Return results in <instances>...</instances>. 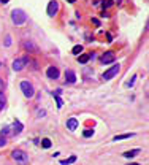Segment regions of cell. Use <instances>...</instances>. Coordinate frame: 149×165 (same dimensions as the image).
I'll return each mask as SVG.
<instances>
[{"label": "cell", "instance_id": "cell-1", "mask_svg": "<svg viewBox=\"0 0 149 165\" xmlns=\"http://www.w3.org/2000/svg\"><path fill=\"white\" fill-rule=\"evenodd\" d=\"M11 21H13L16 25H22L24 22L27 21V14H26V11H24V10L16 8V10L11 11Z\"/></svg>", "mask_w": 149, "mask_h": 165}, {"label": "cell", "instance_id": "cell-2", "mask_svg": "<svg viewBox=\"0 0 149 165\" xmlns=\"http://www.w3.org/2000/svg\"><path fill=\"white\" fill-rule=\"evenodd\" d=\"M11 157H13V160L19 165H27L29 164V156L24 151H21V149H14V151L11 152Z\"/></svg>", "mask_w": 149, "mask_h": 165}, {"label": "cell", "instance_id": "cell-3", "mask_svg": "<svg viewBox=\"0 0 149 165\" xmlns=\"http://www.w3.org/2000/svg\"><path fill=\"white\" fill-rule=\"evenodd\" d=\"M21 91H22V94L27 99H32L35 95V89L32 86V82H29V81H21Z\"/></svg>", "mask_w": 149, "mask_h": 165}, {"label": "cell", "instance_id": "cell-4", "mask_svg": "<svg viewBox=\"0 0 149 165\" xmlns=\"http://www.w3.org/2000/svg\"><path fill=\"white\" fill-rule=\"evenodd\" d=\"M119 70H121V65H119V64H117V65H113L109 70H106V72L103 73V76H102V78L105 79V81H108V79L114 78V76L117 75V73H119Z\"/></svg>", "mask_w": 149, "mask_h": 165}, {"label": "cell", "instance_id": "cell-5", "mask_svg": "<svg viewBox=\"0 0 149 165\" xmlns=\"http://www.w3.org/2000/svg\"><path fill=\"white\" fill-rule=\"evenodd\" d=\"M59 75H60V72H59L57 67H54V65L48 67V70H46V76H48L49 79H57V78H59Z\"/></svg>", "mask_w": 149, "mask_h": 165}, {"label": "cell", "instance_id": "cell-6", "mask_svg": "<svg viewBox=\"0 0 149 165\" xmlns=\"http://www.w3.org/2000/svg\"><path fill=\"white\" fill-rule=\"evenodd\" d=\"M22 46H24V49H26V51H29V52H34V54H38V46L35 45L34 41H30V40H26L22 43Z\"/></svg>", "mask_w": 149, "mask_h": 165}, {"label": "cell", "instance_id": "cell-7", "mask_svg": "<svg viewBox=\"0 0 149 165\" xmlns=\"http://www.w3.org/2000/svg\"><path fill=\"white\" fill-rule=\"evenodd\" d=\"M114 59H116L114 52H113V51H108V52H105V54L100 57V62L106 65V64H111V62H114Z\"/></svg>", "mask_w": 149, "mask_h": 165}, {"label": "cell", "instance_id": "cell-8", "mask_svg": "<svg viewBox=\"0 0 149 165\" xmlns=\"http://www.w3.org/2000/svg\"><path fill=\"white\" fill-rule=\"evenodd\" d=\"M59 11V3L56 2V0H51L49 2V5H48V16H54L56 13Z\"/></svg>", "mask_w": 149, "mask_h": 165}, {"label": "cell", "instance_id": "cell-9", "mask_svg": "<svg viewBox=\"0 0 149 165\" xmlns=\"http://www.w3.org/2000/svg\"><path fill=\"white\" fill-rule=\"evenodd\" d=\"M26 67V59H14L13 60V70L14 72H21Z\"/></svg>", "mask_w": 149, "mask_h": 165}, {"label": "cell", "instance_id": "cell-10", "mask_svg": "<svg viewBox=\"0 0 149 165\" xmlns=\"http://www.w3.org/2000/svg\"><path fill=\"white\" fill-rule=\"evenodd\" d=\"M65 81L73 84V82L76 81V73H74L73 70H67V72H65Z\"/></svg>", "mask_w": 149, "mask_h": 165}, {"label": "cell", "instance_id": "cell-11", "mask_svg": "<svg viewBox=\"0 0 149 165\" xmlns=\"http://www.w3.org/2000/svg\"><path fill=\"white\" fill-rule=\"evenodd\" d=\"M67 129H70V130H76V129H78V121L74 119V117H70V119L67 121Z\"/></svg>", "mask_w": 149, "mask_h": 165}, {"label": "cell", "instance_id": "cell-12", "mask_svg": "<svg viewBox=\"0 0 149 165\" xmlns=\"http://www.w3.org/2000/svg\"><path fill=\"white\" fill-rule=\"evenodd\" d=\"M140 152H141V149H130V151H127V152H124V157H127V159H132V157H135V156H138Z\"/></svg>", "mask_w": 149, "mask_h": 165}, {"label": "cell", "instance_id": "cell-13", "mask_svg": "<svg viewBox=\"0 0 149 165\" xmlns=\"http://www.w3.org/2000/svg\"><path fill=\"white\" fill-rule=\"evenodd\" d=\"M132 137H135V133H122V135H116L113 140H114V141H121V140H127V138H132Z\"/></svg>", "mask_w": 149, "mask_h": 165}, {"label": "cell", "instance_id": "cell-14", "mask_svg": "<svg viewBox=\"0 0 149 165\" xmlns=\"http://www.w3.org/2000/svg\"><path fill=\"white\" fill-rule=\"evenodd\" d=\"M14 130H13V133H16V135H19L21 132H22V124L19 122V121H16V122H14Z\"/></svg>", "mask_w": 149, "mask_h": 165}, {"label": "cell", "instance_id": "cell-15", "mask_svg": "<svg viewBox=\"0 0 149 165\" xmlns=\"http://www.w3.org/2000/svg\"><path fill=\"white\" fill-rule=\"evenodd\" d=\"M73 162H76V156H71V157H68V159L60 160V165H70V164H73Z\"/></svg>", "mask_w": 149, "mask_h": 165}, {"label": "cell", "instance_id": "cell-16", "mask_svg": "<svg viewBox=\"0 0 149 165\" xmlns=\"http://www.w3.org/2000/svg\"><path fill=\"white\" fill-rule=\"evenodd\" d=\"M89 59H91V54H81L78 57V62H79V64H87Z\"/></svg>", "mask_w": 149, "mask_h": 165}, {"label": "cell", "instance_id": "cell-17", "mask_svg": "<svg viewBox=\"0 0 149 165\" xmlns=\"http://www.w3.org/2000/svg\"><path fill=\"white\" fill-rule=\"evenodd\" d=\"M51 140H49V138H43V140H41V146H43L44 149H49L51 148Z\"/></svg>", "mask_w": 149, "mask_h": 165}, {"label": "cell", "instance_id": "cell-18", "mask_svg": "<svg viewBox=\"0 0 149 165\" xmlns=\"http://www.w3.org/2000/svg\"><path fill=\"white\" fill-rule=\"evenodd\" d=\"M11 133H13V130H11V127H10V125H7V127H3V129H2V137H5V138H7V135H11Z\"/></svg>", "mask_w": 149, "mask_h": 165}, {"label": "cell", "instance_id": "cell-19", "mask_svg": "<svg viewBox=\"0 0 149 165\" xmlns=\"http://www.w3.org/2000/svg\"><path fill=\"white\" fill-rule=\"evenodd\" d=\"M81 51H83V46L81 45H76V46H73V49H71V52H73V54H81Z\"/></svg>", "mask_w": 149, "mask_h": 165}, {"label": "cell", "instance_id": "cell-20", "mask_svg": "<svg viewBox=\"0 0 149 165\" xmlns=\"http://www.w3.org/2000/svg\"><path fill=\"white\" fill-rule=\"evenodd\" d=\"M52 95L56 97V102H57V108H62V105H64V102H62L60 95H57V94H52Z\"/></svg>", "mask_w": 149, "mask_h": 165}, {"label": "cell", "instance_id": "cell-21", "mask_svg": "<svg viewBox=\"0 0 149 165\" xmlns=\"http://www.w3.org/2000/svg\"><path fill=\"white\" fill-rule=\"evenodd\" d=\"M92 135H94V130H92V129H89V130H84L83 132V137H92Z\"/></svg>", "mask_w": 149, "mask_h": 165}, {"label": "cell", "instance_id": "cell-22", "mask_svg": "<svg viewBox=\"0 0 149 165\" xmlns=\"http://www.w3.org/2000/svg\"><path fill=\"white\" fill-rule=\"evenodd\" d=\"M5 144H7V138H5V137H2V135H0V148H3Z\"/></svg>", "mask_w": 149, "mask_h": 165}, {"label": "cell", "instance_id": "cell-23", "mask_svg": "<svg viewBox=\"0 0 149 165\" xmlns=\"http://www.w3.org/2000/svg\"><path fill=\"white\" fill-rule=\"evenodd\" d=\"M113 5V0H106V3L103 2V8H108V7H111Z\"/></svg>", "mask_w": 149, "mask_h": 165}, {"label": "cell", "instance_id": "cell-24", "mask_svg": "<svg viewBox=\"0 0 149 165\" xmlns=\"http://www.w3.org/2000/svg\"><path fill=\"white\" fill-rule=\"evenodd\" d=\"M5 45H7V46H11V37H10V35L7 37V41H5Z\"/></svg>", "mask_w": 149, "mask_h": 165}, {"label": "cell", "instance_id": "cell-25", "mask_svg": "<svg viewBox=\"0 0 149 165\" xmlns=\"http://www.w3.org/2000/svg\"><path fill=\"white\" fill-rule=\"evenodd\" d=\"M37 114H38V117H43L44 114H46V111H44V110H41V111H38Z\"/></svg>", "mask_w": 149, "mask_h": 165}, {"label": "cell", "instance_id": "cell-26", "mask_svg": "<svg viewBox=\"0 0 149 165\" xmlns=\"http://www.w3.org/2000/svg\"><path fill=\"white\" fill-rule=\"evenodd\" d=\"M92 22H94L95 25H100V21H98V19H92Z\"/></svg>", "mask_w": 149, "mask_h": 165}, {"label": "cell", "instance_id": "cell-27", "mask_svg": "<svg viewBox=\"0 0 149 165\" xmlns=\"http://www.w3.org/2000/svg\"><path fill=\"white\" fill-rule=\"evenodd\" d=\"M3 87H5V82H3V81H2V79H0V91L3 89Z\"/></svg>", "mask_w": 149, "mask_h": 165}, {"label": "cell", "instance_id": "cell-28", "mask_svg": "<svg viewBox=\"0 0 149 165\" xmlns=\"http://www.w3.org/2000/svg\"><path fill=\"white\" fill-rule=\"evenodd\" d=\"M3 105H5V103H3V102H2V100H0V111L3 110Z\"/></svg>", "mask_w": 149, "mask_h": 165}, {"label": "cell", "instance_id": "cell-29", "mask_svg": "<svg viewBox=\"0 0 149 165\" xmlns=\"http://www.w3.org/2000/svg\"><path fill=\"white\" fill-rule=\"evenodd\" d=\"M0 2H2V3H8V0H0Z\"/></svg>", "mask_w": 149, "mask_h": 165}, {"label": "cell", "instance_id": "cell-30", "mask_svg": "<svg viewBox=\"0 0 149 165\" xmlns=\"http://www.w3.org/2000/svg\"><path fill=\"white\" fill-rule=\"evenodd\" d=\"M68 2H70V3H74V2H76V0H68Z\"/></svg>", "mask_w": 149, "mask_h": 165}, {"label": "cell", "instance_id": "cell-31", "mask_svg": "<svg viewBox=\"0 0 149 165\" xmlns=\"http://www.w3.org/2000/svg\"><path fill=\"white\" fill-rule=\"evenodd\" d=\"M130 165H140V164H130Z\"/></svg>", "mask_w": 149, "mask_h": 165}, {"label": "cell", "instance_id": "cell-32", "mask_svg": "<svg viewBox=\"0 0 149 165\" xmlns=\"http://www.w3.org/2000/svg\"><path fill=\"white\" fill-rule=\"evenodd\" d=\"M0 68H2V62H0Z\"/></svg>", "mask_w": 149, "mask_h": 165}]
</instances>
